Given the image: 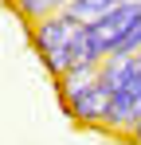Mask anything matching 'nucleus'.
Here are the masks:
<instances>
[{"instance_id":"6","label":"nucleus","mask_w":141,"mask_h":145,"mask_svg":"<svg viewBox=\"0 0 141 145\" xmlns=\"http://www.w3.org/2000/svg\"><path fill=\"white\" fill-rule=\"evenodd\" d=\"M125 137H129V141H133V145H141V114H137V118H133V125L125 129Z\"/></svg>"},{"instance_id":"3","label":"nucleus","mask_w":141,"mask_h":145,"mask_svg":"<svg viewBox=\"0 0 141 145\" xmlns=\"http://www.w3.org/2000/svg\"><path fill=\"white\" fill-rule=\"evenodd\" d=\"M141 114V98L133 86H114V94H110V106H106V118H102V129H110V133H125L133 118Z\"/></svg>"},{"instance_id":"1","label":"nucleus","mask_w":141,"mask_h":145,"mask_svg":"<svg viewBox=\"0 0 141 145\" xmlns=\"http://www.w3.org/2000/svg\"><path fill=\"white\" fill-rule=\"evenodd\" d=\"M78 27H82V24H78L70 12H51V16H43V20H31V43H35L43 67L55 74V78L70 67L67 47H70V39H74Z\"/></svg>"},{"instance_id":"5","label":"nucleus","mask_w":141,"mask_h":145,"mask_svg":"<svg viewBox=\"0 0 141 145\" xmlns=\"http://www.w3.org/2000/svg\"><path fill=\"white\" fill-rule=\"evenodd\" d=\"M12 8L20 12L24 20H43V16H51V12H63L67 0H12Z\"/></svg>"},{"instance_id":"4","label":"nucleus","mask_w":141,"mask_h":145,"mask_svg":"<svg viewBox=\"0 0 141 145\" xmlns=\"http://www.w3.org/2000/svg\"><path fill=\"white\" fill-rule=\"evenodd\" d=\"M121 0H67V8L63 12H70L78 24H90V20H98V16H106L110 8H118Z\"/></svg>"},{"instance_id":"2","label":"nucleus","mask_w":141,"mask_h":145,"mask_svg":"<svg viewBox=\"0 0 141 145\" xmlns=\"http://www.w3.org/2000/svg\"><path fill=\"white\" fill-rule=\"evenodd\" d=\"M110 94H114V86H110L102 74H94L90 82H82L78 90L63 94V102H67V110H70L74 121H82V125H102L106 106H110Z\"/></svg>"}]
</instances>
